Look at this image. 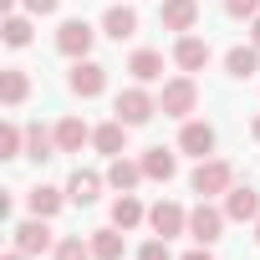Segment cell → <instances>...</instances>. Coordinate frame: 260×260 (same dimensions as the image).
Returning <instances> with one entry per match:
<instances>
[{
    "label": "cell",
    "instance_id": "6da1fadb",
    "mask_svg": "<svg viewBox=\"0 0 260 260\" xmlns=\"http://www.w3.org/2000/svg\"><path fill=\"white\" fill-rule=\"evenodd\" d=\"M230 184H235V169H230L224 158H199V169L189 174V189H194L199 199H214V194H230Z\"/></svg>",
    "mask_w": 260,
    "mask_h": 260
},
{
    "label": "cell",
    "instance_id": "7a4b0ae2",
    "mask_svg": "<svg viewBox=\"0 0 260 260\" xmlns=\"http://www.w3.org/2000/svg\"><path fill=\"white\" fill-rule=\"evenodd\" d=\"M112 112H117L127 127H143V122L158 112V97H153L143 82H138V87H122V92H117V102H112Z\"/></svg>",
    "mask_w": 260,
    "mask_h": 260
},
{
    "label": "cell",
    "instance_id": "3957f363",
    "mask_svg": "<svg viewBox=\"0 0 260 260\" xmlns=\"http://www.w3.org/2000/svg\"><path fill=\"white\" fill-rule=\"evenodd\" d=\"M199 107V87H194V77H174V82H164V92H158V112L164 117H189Z\"/></svg>",
    "mask_w": 260,
    "mask_h": 260
},
{
    "label": "cell",
    "instance_id": "277c9868",
    "mask_svg": "<svg viewBox=\"0 0 260 260\" xmlns=\"http://www.w3.org/2000/svg\"><path fill=\"white\" fill-rule=\"evenodd\" d=\"M67 87H72L77 97H102V87H107V67H102V61H92V56H82V61H72Z\"/></svg>",
    "mask_w": 260,
    "mask_h": 260
},
{
    "label": "cell",
    "instance_id": "5b68a950",
    "mask_svg": "<svg viewBox=\"0 0 260 260\" xmlns=\"http://www.w3.org/2000/svg\"><path fill=\"white\" fill-rule=\"evenodd\" d=\"M224 219H230L224 209H214L209 199H199V204L189 209V235H194L199 245H214V240H219V230H224Z\"/></svg>",
    "mask_w": 260,
    "mask_h": 260
},
{
    "label": "cell",
    "instance_id": "8992f818",
    "mask_svg": "<svg viewBox=\"0 0 260 260\" xmlns=\"http://www.w3.org/2000/svg\"><path fill=\"white\" fill-rule=\"evenodd\" d=\"M11 240H16V250H26V255H46V250H56V245H51V224H46L41 214L21 219V224L11 230Z\"/></svg>",
    "mask_w": 260,
    "mask_h": 260
},
{
    "label": "cell",
    "instance_id": "52a82bcc",
    "mask_svg": "<svg viewBox=\"0 0 260 260\" xmlns=\"http://www.w3.org/2000/svg\"><path fill=\"white\" fill-rule=\"evenodd\" d=\"M92 36H97V31H92L82 16H77V21H61V31H56V51L72 56V61H82V56L92 51Z\"/></svg>",
    "mask_w": 260,
    "mask_h": 260
},
{
    "label": "cell",
    "instance_id": "ba28073f",
    "mask_svg": "<svg viewBox=\"0 0 260 260\" xmlns=\"http://www.w3.org/2000/svg\"><path fill=\"white\" fill-rule=\"evenodd\" d=\"M148 224H153V235L174 240V235H184V230H189V209H184V204H174V199H158V204L148 209Z\"/></svg>",
    "mask_w": 260,
    "mask_h": 260
},
{
    "label": "cell",
    "instance_id": "9c48e42d",
    "mask_svg": "<svg viewBox=\"0 0 260 260\" xmlns=\"http://www.w3.org/2000/svg\"><path fill=\"white\" fill-rule=\"evenodd\" d=\"M179 148H184V153H194V158H209V153H214V127H209V122L184 117V127H179Z\"/></svg>",
    "mask_w": 260,
    "mask_h": 260
},
{
    "label": "cell",
    "instance_id": "30bf717a",
    "mask_svg": "<svg viewBox=\"0 0 260 260\" xmlns=\"http://www.w3.org/2000/svg\"><path fill=\"white\" fill-rule=\"evenodd\" d=\"M224 214L230 219H260V194L250 189V184H230V194H224Z\"/></svg>",
    "mask_w": 260,
    "mask_h": 260
},
{
    "label": "cell",
    "instance_id": "8fae6325",
    "mask_svg": "<svg viewBox=\"0 0 260 260\" xmlns=\"http://www.w3.org/2000/svg\"><path fill=\"white\" fill-rule=\"evenodd\" d=\"M224 72L235 77V82H250L255 72H260V46L250 41V46H230L224 51Z\"/></svg>",
    "mask_w": 260,
    "mask_h": 260
},
{
    "label": "cell",
    "instance_id": "7c38bea8",
    "mask_svg": "<svg viewBox=\"0 0 260 260\" xmlns=\"http://www.w3.org/2000/svg\"><path fill=\"white\" fill-rule=\"evenodd\" d=\"M102 184H107L102 174H92V169H77V174L67 179V199L87 209V204H97V194H102Z\"/></svg>",
    "mask_w": 260,
    "mask_h": 260
},
{
    "label": "cell",
    "instance_id": "4fadbf2b",
    "mask_svg": "<svg viewBox=\"0 0 260 260\" xmlns=\"http://www.w3.org/2000/svg\"><path fill=\"white\" fill-rule=\"evenodd\" d=\"M92 143H97V153H107V158L127 153V122H122V117H112V122L92 127Z\"/></svg>",
    "mask_w": 260,
    "mask_h": 260
},
{
    "label": "cell",
    "instance_id": "5bb4252c",
    "mask_svg": "<svg viewBox=\"0 0 260 260\" xmlns=\"http://www.w3.org/2000/svg\"><path fill=\"white\" fill-rule=\"evenodd\" d=\"M143 179H148V174H143V164H133V158H122V153H117V158L107 164V184H112L117 194H133V189H138Z\"/></svg>",
    "mask_w": 260,
    "mask_h": 260
},
{
    "label": "cell",
    "instance_id": "9a60e30c",
    "mask_svg": "<svg viewBox=\"0 0 260 260\" xmlns=\"http://www.w3.org/2000/svg\"><path fill=\"white\" fill-rule=\"evenodd\" d=\"M174 61L184 67V72H204L209 67V41H199V36H179V46H174Z\"/></svg>",
    "mask_w": 260,
    "mask_h": 260
},
{
    "label": "cell",
    "instance_id": "2e32d148",
    "mask_svg": "<svg viewBox=\"0 0 260 260\" xmlns=\"http://www.w3.org/2000/svg\"><path fill=\"white\" fill-rule=\"evenodd\" d=\"M51 133H56V148H61V153H82V143H92V127H87L82 117H61Z\"/></svg>",
    "mask_w": 260,
    "mask_h": 260
},
{
    "label": "cell",
    "instance_id": "e0dca14e",
    "mask_svg": "<svg viewBox=\"0 0 260 260\" xmlns=\"http://www.w3.org/2000/svg\"><path fill=\"white\" fill-rule=\"evenodd\" d=\"M158 16H164L169 31L184 36V31H194V21H199V0H164V11H158Z\"/></svg>",
    "mask_w": 260,
    "mask_h": 260
},
{
    "label": "cell",
    "instance_id": "ac0fdd59",
    "mask_svg": "<svg viewBox=\"0 0 260 260\" xmlns=\"http://www.w3.org/2000/svg\"><path fill=\"white\" fill-rule=\"evenodd\" d=\"M102 31H107L112 41H127V36H138V11H133V6H112V11L102 16Z\"/></svg>",
    "mask_w": 260,
    "mask_h": 260
},
{
    "label": "cell",
    "instance_id": "d6986e66",
    "mask_svg": "<svg viewBox=\"0 0 260 260\" xmlns=\"http://www.w3.org/2000/svg\"><path fill=\"white\" fill-rule=\"evenodd\" d=\"M31 97V77L21 72V67H6V72H0V102H6V107H21Z\"/></svg>",
    "mask_w": 260,
    "mask_h": 260
},
{
    "label": "cell",
    "instance_id": "ffe728a7",
    "mask_svg": "<svg viewBox=\"0 0 260 260\" xmlns=\"http://www.w3.org/2000/svg\"><path fill=\"white\" fill-rule=\"evenodd\" d=\"M26 204H31V214L51 219V214H61V204H67V189H51V184H36V189L26 194Z\"/></svg>",
    "mask_w": 260,
    "mask_h": 260
},
{
    "label": "cell",
    "instance_id": "44dd1931",
    "mask_svg": "<svg viewBox=\"0 0 260 260\" xmlns=\"http://www.w3.org/2000/svg\"><path fill=\"white\" fill-rule=\"evenodd\" d=\"M143 219H148V209L138 204V194H117V199H112V224H117V230H138Z\"/></svg>",
    "mask_w": 260,
    "mask_h": 260
},
{
    "label": "cell",
    "instance_id": "7402d4cb",
    "mask_svg": "<svg viewBox=\"0 0 260 260\" xmlns=\"http://www.w3.org/2000/svg\"><path fill=\"white\" fill-rule=\"evenodd\" d=\"M138 164H143V174H148V179H158V184H169V179L179 174V158H174L169 148H148Z\"/></svg>",
    "mask_w": 260,
    "mask_h": 260
},
{
    "label": "cell",
    "instance_id": "603a6c76",
    "mask_svg": "<svg viewBox=\"0 0 260 260\" xmlns=\"http://www.w3.org/2000/svg\"><path fill=\"white\" fill-rule=\"evenodd\" d=\"M51 153H61V148H56V133H46L41 122H31V127H26V158H36V164H46Z\"/></svg>",
    "mask_w": 260,
    "mask_h": 260
},
{
    "label": "cell",
    "instance_id": "cb8c5ba5",
    "mask_svg": "<svg viewBox=\"0 0 260 260\" xmlns=\"http://www.w3.org/2000/svg\"><path fill=\"white\" fill-rule=\"evenodd\" d=\"M127 72H133V82H158V77H164V56L143 46V51L127 56Z\"/></svg>",
    "mask_w": 260,
    "mask_h": 260
},
{
    "label": "cell",
    "instance_id": "d4e9b609",
    "mask_svg": "<svg viewBox=\"0 0 260 260\" xmlns=\"http://www.w3.org/2000/svg\"><path fill=\"white\" fill-rule=\"evenodd\" d=\"M92 260H122V230L117 224L92 230Z\"/></svg>",
    "mask_w": 260,
    "mask_h": 260
},
{
    "label": "cell",
    "instance_id": "484cf974",
    "mask_svg": "<svg viewBox=\"0 0 260 260\" xmlns=\"http://www.w3.org/2000/svg\"><path fill=\"white\" fill-rule=\"evenodd\" d=\"M0 36H6V46H16V51H21V46H31V21H26V16L16 11V16H6Z\"/></svg>",
    "mask_w": 260,
    "mask_h": 260
},
{
    "label": "cell",
    "instance_id": "4316f807",
    "mask_svg": "<svg viewBox=\"0 0 260 260\" xmlns=\"http://www.w3.org/2000/svg\"><path fill=\"white\" fill-rule=\"evenodd\" d=\"M21 153H26V127L6 122L0 127V158H21Z\"/></svg>",
    "mask_w": 260,
    "mask_h": 260
},
{
    "label": "cell",
    "instance_id": "83f0119b",
    "mask_svg": "<svg viewBox=\"0 0 260 260\" xmlns=\"http://www.w3.org/2000/svg\"><path fill=\"white\" fill-rule=\"evenodd\" d=\"M56 260H92V240H82V235H67V240H56V250H51Z\"/></svg>",
    "mask_w": 260,
    "mask_h": 260
},
{
    "label": "cell",
    "instance_id": "f1b7e54d",
    "mask_svg": "<svg viewBox=\"0 0 260 260\" xmlns=\"http://www.w3.org/2000/svg\"><path fill=\"white\" fill-rule=\"evenodd\" d=\"M224 16H235V21H255V16H260V0H224Z\"/></svg>",
    "mask_w": 260,
    "mask_h": 260
},
{
    "label": "cell",
    "instance_id": "f546056e",
    "mask_svg": "<svg viewBox=\"0 0 260 260\" xmlns=\"http://www.w3.org/2000/svg\"><path fill=\"white\" fill-rule=\"evenodd\" d=\"M138 260H174V250H169V240L158 235V240H148V245L138 250Z\"/></svg>",
    "mask_w": 260,
    "mask_h": 260
},
{
    "label": "cell",
    "instance_id": "4dcf8cb0",
    "mask_svg": "<svg viewBox=\"0 0 260 260\" xmlns=\"http://www.w3.org/2000/svg\"><path fill=\"white\" fill-rule=\"evenodd\" d=\"M21 6H26V11H31V16H51V11H56V6H61V0H21Z\"/></svg>",
    "mask_w": 260,
    "mask_h": 260
},
{
    "label": "cell",
    "instance_id": "1f68e13d",
    "mask_svg": "<svg viewBox=\"0 0 260 260\" xmlns=\"http://www.w3.org/2000/svg\"><path fill=\"white\" fill-rule=\"evenodd\" d=\"M179 260H214L209 250H189V255H179Z\"/></svg>",
    "mask_w": 260,
    "mask_h": 260
},
{
    "label": "cell",
    "instance_id": "d6a6232c",
    "mask_svg": "<svg viewBox=\"0 0 260 260\" xmlns=\"http://www.w3.org/2000/svg\"><path fill=\"white\" fill-rule=\"evenodd\" d=\"M250 41H255V46H260V16H255V21H250Z\"/></svg>",
    "mask_w": 260,
    "mask_h": 260
},
{
    "label": "cell",
    "instance_id": "836d02e7",
    "mask_svg": "<svg viewBox=\"0 0 260 260\" xmlns=\"http://www.w3.org/2000/svg\"><path fill=\"white\" fill-rule=\"evenodd\" d=\"M0 260H31V255L26 250H11V255H0Z\"/></svg>",
    "mask_w": 260,
    "mask_h": 260
},
{
    "label": "cell",
    "instance_id": "e575fe53",
    "mask_svg": "<svg viewBox=\"0 0 260 260\" xmlns=\"http://www.w3.org/2000/svg\"><path fill=\"white\" fill-rule=\"evenodd\" d=\"M250 133H255V143H260V117H255V127H250Z\"/></svg>",
    "mask_w": 260,
    "mask_h": 260
},
{
    "label": "cell",
    "instance_id": "d590c367",
    "mask_svg": "<svg viewBox=\"0 0 260 260\" xmlns=\"http://www.w3.org/2000/svg\"><path fill=\"white\" fill-rule=\"evenodd\" d=\"M255 245H260V219H255Z\"/></svg>",
    "mask_w": 260,
    "mask_h": 260
}]
</instances>
